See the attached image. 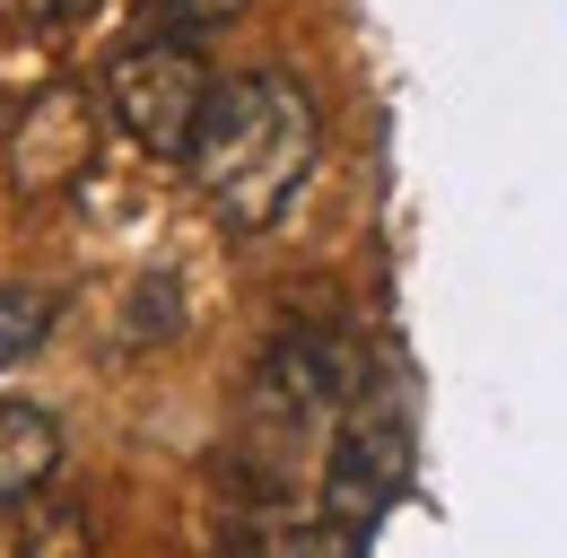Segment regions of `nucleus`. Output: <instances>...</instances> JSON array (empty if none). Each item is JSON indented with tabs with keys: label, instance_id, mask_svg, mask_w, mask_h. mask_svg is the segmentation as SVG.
<instances>
[{
	"label": "nucleus",
	"instance_id": "nucleus-4",
	"mask_svg": "<svg viewBox=\"0 0 567 558\" xmlns=\"http://www.w3.org/2000/svg\"><path fill=\"white\" fill-rule=\"evenodd\" d=\"M105 96H87L79 79H53V87H35L27 105H18V123H9V184L27 193V202H44V193H71L79 175L96 166V148H105Z\"/></svg>",
	"mask_w": 567,
	"mask_h": 558
},
{
	"label": "nucleus",
	"instance_id": "nucleus-2",
	"mask_svg": "<svg viewBox=\"0 0 567 558\" xmlns=\"http://www.w3.org/2000/svg\"><path fill=\"white\" fill-rule=\"evenodd\" d=\"M105 114L123 123V132L141 140L148 157H193V140H202V123H210V96L218 79L210 62H202V44H166V35H132L114 62H105Z\"/></svg>",
	"mask_w": 567,
	"mask_h": 558
},
{
	"label": "nucleus",
	"instance_id": "nucleus-5",
	"mask_svg": "<svg viewBox=\"0 0 567 558\" xmlns=\"http://www.w3.org/2000/svg\"><path fill=\"white\" fill-rule=\"evenodd\" d=\"M358 393H367L358 384V341L332 332V323L280 332L271 358H262V375H254V402L271 418H332V411H350Z\"/></svg>",
	"mask_w": 567,
	"mask_h": 558
},
{
	"label": "nucleus",
	"instance_id": "nucleus-3",
	"mask_svg": "<svg viewBox=\"0 0 567 558\" xmlns=\"http://www.w3.org/2000/svg\"><path fill=\"white\" fill-rule=\"evenodd\" d=\"M411 488V427L402 402L384 393H358L341 427H332V463H323V515H341L350 533H367L393 497Z\"/></svg>",
	"mask_w": 567,
	"mask_h": 558
},
{
	"label": "nucleus",
	"instance_id": "nucleus-8",
	"mask_svg": "<svg viewBox=\"0 0 567 558\" xmlns=\"http://www.w3.org/2000/svg\"><path fill=\"white\" fill-rule=\"evenodd\" d=\"M367 533H350L341 515H297V524H254L245 558H358Z\"/></svg>",
	"mask_w": 567,
	"mask_h": 558
},
{
	"label": "nucleus",
	"instance_id": "nucleus-7",
	"mask_svg": "<svg viewBox=\"0 0 567 558\" xmlns=\"http://www.w3.org/2000/svg\"><path fill=\"white\" fill-rule=\"evenodd\" d=\"M62 472V427L35 402H0V497H27Z\"/></svg>",
	"mask_w": 567,
	"mask_h": 558
},
{
	"label": "nucleus",
	"instance_id": "nucleus-10",
	"mask_svg": "<svg viewBox=\"0 0 567 558\" xmlns=\"http://www.w3.org/2000/svg\"><path fill=\"white\" fill-rule=\"evenodd\" d=\"M44 332H53V288H0V375L35 358Z\"/></svg>",
	"mask_w": 567,
	"mask_h": 558
},
{
	"label": "nucleus",
	"instance_id": "nucleus-6",
	"mask_svg": "<svg viewBox=\"0 0 567 558\" xmlns=\"http://www.w3.org/2000/svg\"><path fill=\"white\" fill-rule=\"evenodd\" d=\"M87 550H96L87 506H71V497H44V488L0 497V558H87Z\"/></svg>",
	"mask_w": 567,
	"mask_h": 558
},
{
	"label": "nucleus",
	"instance_id": "nucleus-1",
	"mask_svg": "<svg viewBox=\"0 0 567 558\" xmlns=\"http://www.w3.org/2000/svg\"><path fill=\"white\" fill-rule=\"evenodd\" d=\"M315 96L288 79V70H245V79H227L210 96V123L193 140V157H184V175H193V193L210 202L218 227H236V236H262L288 202H297V184L315 175Z\"/></svg>",
	"mask_w": 567,
	"mask_h": 558
},
{
	"label": "nucleus",
	"instance_id": "nucleus-9",
	"mask_svg": "<svg viewBox=\"0 0 567 558\" xmlns=\"http://www.w3.org/2000/svg\"><path fill=\"white\" fill-rule=\"evenodd\" d=\"M236 18L245 0H141V35H166V44H210Z\"/></svg>",
	"mask_w": 567,
	"mask_h": 558
},
{
	"label": "nucleus",
	"instance_id": "nucleus-11",
	"mask_svg": "<svg viewBox=\"0 0 567 558\" xmlns=\"http://www.w3.org/2000/svg\"><path fill=\"white\" fill-rule=\"evenodd\" d=\"M87 9L96 0H0V27L9 35H71V27H87Z\"/></svg>",
	"mask_w": 567,
	"mask_h": 558
}]
</instances>
